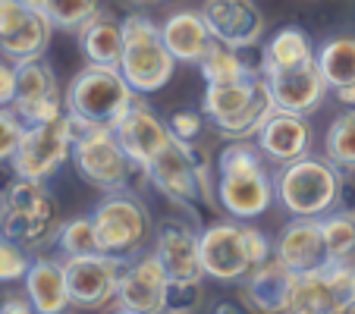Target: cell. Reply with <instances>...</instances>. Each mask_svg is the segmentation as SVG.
<instances>
[{
  "instance_id": "cell-25",
  "label": "cell",
  "mask_w": 355,
  "mask_h": 314,
  "mask_svg": "<svg viewBox=\"0 0 355 314\" xmlns=\"http://www.w3.org/2000/svg\"><path fill=\"white\" fill-rule=\"evenodd\" d=\"M161 35H164V44L170 47V54L176 57V63H192V67H198V60L205 57L211 41H214L205 13H195V10L170 13L161 22Z\"/></svg>"
},
{
  "instance_id": "cell-33",
  "label": "cell",
  "mask_w": 355,
  "mask_h": 314,
  "mask_svg": "<svg viewBox=\"0 0 355 314\" xmlns=\"http://www.w3.org/2000/svg\"><path fill=\"white\" fill-rule=\"evenodd\" d=\"M44 16L54 22V28H67L76 32L85 19L98 13V0H44Z\"/></svg>"
},
{
  "instance_id": "cell-40",
  "label": "cell",
  "mask_w": 355,
  "mask_h": 314,
  "mask_svg": "<svg viewBox=\"0 0 355 314\" xmlns=\"http://www.w3.org/2000/svg\"><path fill=\"white\" fill-rule=\"evenodd\" d=\"M336 314H355V295H352V299H346V302H343V305H340V311H336Z\"/></svg>"
},
{
  "instance_id": "cell-3",
  "label": "cell",
  "mask_w": 355,
  "mask_h": 314,
  "mask_svg": "<svg viewBox=\"0 0 355 314\" xmlns=\"http://www.w3.org/2000/svg\"><path fill=\"white\" fill-rule=\"evenodd\" d=\"M201 264L205 277L217 283H242L258 264L274 254V242L248 220H217L201 229Z\"/></svg>"
},
{
  "instance_id": "cell-17",
  "label": "cell",
  "mask_w": 355,
  "mask_h": 314,
  "mask_svg": "<svg viewBox=\"0 0 355 314\" xmlns=\"http://www.w3.org/2000/svg\"><path fill=\"white\" fill-rule=\"evenodd\" d=\"M201 233H195L189 223L167 220L157 229L155 252L164 261L170 274V289H198L205 280V264H201Z\"/></svg>"
},
{
  "instance_id": "cell-12",
  "label": "cell",
  "mask_w": 355,
  "mask_h": 314,
  "mask_svg": "<svg viewBox=\"0 0 355 314\" xmlns=\"http://www.w3.org/2000/svg\"><path fill=\"white\" fill-rule=\"evenodd\" d=\"M355 295V258H327L321 268L295 274L289 314H336Z\"/></svg>"
},
{
  "instance_id": "cell-39",
  "label": "cell",
  "mask_w": 355,
  "mask_h": 314,
  "mask_svg": "<svg viewBox=\"0 0 355 314\" xmlns=\"http://www.w3.org/2000/svg\"><path fill=\"white\" fill-rule=\"evenodd\" d=\"M336 101H340L343 107H355V85H343V88H334Z\"/></svg>"
},
{
  "instance_id": "cell-13",
  "label": "cell",
  "mask_w": 355,
  "mask_h": 314,
  "mask_svg": "<svg viewBox=\"0 0 355 314\" xmlns=\"http://www.w3.org/2000/svg\"><path fill=\"white\" fill-rule=\"evenodd\" d=\"M170 274L157 252H139L126 258L120 277V293H116V308L126 314H161L170 308Z\"/></svg>"
},
{
  "instance_id": "cell-10",
  "label": "cell",
  "mask_w": 355,
  "mask_h": 314,
  "mask_svg": "<svg viewBox=\"0 0 355 314\" xmlns=\"http://www.w3.org/2000/svg\"><path fill=\"white\" fill-rule=\"evenodd\" d=\"M92 220L101 252L120 254V258H132V254L145 252L148 236H151V217L132 192H126V189L107 192V198H101L98 207L92 211Z\"/></svg>"
},
{
  "instance_id": "cell-30",
  "label": "cell",
  "mask_w": 355,
  "mask_h": 314,
  "mask_svg": "<svg viewBox=\"0 0 355 314\" xmlns=\"http://www.w3.org/2000/svg\"><path fill=\"white\" fill-rule=\"evenodd\" d=\"M324 154H327L343 173H352L355 170V107L343 110V114L330 123L327 135H324Z\"/></svg>"
},
{
  "instance_id": "cell-7",
  "label": "cell",
  "mask_w": 355,
  "mask_h": 314,
  "mask_svg": "<svg viewBox=\"0 0 355 314\" xmlns=\"http://www.w3.org/2000/svg\"><path fill=\"white\" fill-rule=\"evenodd\" d=\"M120 73L135 88V94H151L170 82L176 69V57L164 44L161 26L141 13H132L123 19V54Z\"/></svg>"
},
{
  "instance_id": "cell-2",
  "label": "cell",
  "mask_w": 355,
  "mask_h": 314,
  "mask_svg": "<svg viewBox=\"0 0 355 314\" xmlns=\"http://www.w3.org/2000/svg\"><path fill=\"white\" fill-rule=\"evenodd\" d=\"M201 110L214 123V129L227 139H252L277 110L274 94L268 88L261 69L233 82H208Z\"/></svg>"
},
{
  "instance_id": "cell-42",
  "label": "cell",
  "mask_w": 355,
  "mask_h": 314,
  "mask_svg": "<svg viewBox=\"0 0 355 314\" xmlns=\"http://www.w3.org/2000/svg\"><path fill=\"white\" fill-rule=\"evenodd\" d=\"M145 3H161V0H145Z\"/></svg>"
},
{
  "instance_id": "cell-16",
  "label": "cell",
  "mask_w": 355,
  "mask_h": 314,
  "mask_svg": "<svg viewBox=\"0 0 355 314\" xmlns=\"http://www.w3.org/2000/svg\"><path fill=\"white\" fill-rule=\"evenodd\" d=\"M16 101L13 110L26 126L54 120L63 114V94L57 85V76L44 57H28V60H16Z\"/></svg>"
},
{
  "instance_id": "cell-31",
  "label": "cell",
  "mask_w": 355,
  "mask_h": 314,
  "mask_svg": "<svg viewBox=\"0 0 355 314\" xmlns=\"http://www.w3.org/2000/svg\"><path fill=\"white\" fill-rule=\"evenodd\" d=\"M321 236H324V248H327V258L346 261L355 258V214L349 211H330L321 217Z\"/></svg>"
},
{
  "instance_id": "cell-19",
  "label": "cell",
  "mask_w": 355,
  "mask_h": 314,
  "mask_svg": "<svg viewBox=\"0 0 355 314\" xmlns=\"http://www.w3.org/2000/svg\"><path fill=\"white\" fill-rule=\"evenodd\" d=\"M214 41L230 47H255L264 38V13L255 0H205L201 7Z\"/></svg>"
},
{
  "instance_id": "cell-18",
  "label": "cell",
  "mask_w": 355,
  "mask_h": 314,
  "mask_svg": "<svg viewBox=\"0 0 355 314\" xmlns=\"http://www.w3.org/2000/svg\"><path fill=\"white\" fill-rule=\"evenodd\" d=\"M114 132H116V139H120L123 151L129 154V161L139 170H145L148 164L170 145V139H173L167 120H161L157 110H151V104H145V101H139V98H135L132 107L116 120Z\"/></svg>"
},
{
  "instance_id": "cell-8",
  "label": "cell",
  "mask_w": 355,
  "mask_h": 314,
  "mask_svg": "<svg viewBox=\"0 0 355 314\" xmlns=\"http://www.w3.org/2000/svg\"><path fill=\"white\" fill-rule=\"evenodd\" d=\"M141 173L164 198L176 201V204H192L195 198L214 204L217 198V173L208 170L205 154H198L195 141H182L176 135Z\"/></svg>"
},
{
  "instance_id": "cell-43",
  "label": "cell",
  "mask_w": 355,
  "mask_h": 314,
  "mask_svg": "<svg viewBox=\"0 0 355 314\" xmlns=\"http://www.w3.org/2000/svg\"><path fill=\"white\" fill-rule=\"evenodd\" d=\"M0 198H3V192H0Z\"/></svg>"
},
{
  "instance_id": "cell-26",
  "label": "cell",
  "mask_w": 355,
  "mask_h": 314,
  "mask_svg": "<svg viewBox=\"0 0 355 314\" xmlns=\"http://www.w3.org/2000/svg\"><path fill=\"white\" fill-rule=\"evenodd\" d=\"M79 44L88 63H120L123 54V19H116L107 10H98L92 19H85L79 28Z\"/></svg>"
},
{
  "instance_id": "cell-21",
  "label": "cell",
  "mask_w": 355,
  "mask_h": 314,
  "mask_svg": "<svg viewBox=\"0 0 355 314\" xmlns=\"http://www.w3.org/2000/svg\"><path fill=\"white\" fill-rule=\"evenodd\" d=\"M264 79H268V88H270V94H274L277 110H289V114L311 116L324 101H327V91H330V85L324 82L318 63L268 73Z\"/></svg>"
},
{
  "instance_id": "cell-37",
  "label": "cell",
  "mask_w": 355,
  "mask_h": 314,
  "mask_svg": "<svg viewBox=\"0 0 355 314\" xmlns=\"http://www.w3.org/2000/svg\"><path fill=\"white\" fill-rule=\"evenodd\" d=\"M16 82H19V76H16V60L0 57V107H13Z\"/></svg>"
},
{
  "instance_id": "cell-35",
  "label": "cell",
  "mask_w": 355,
  "mask_h": 314,
  "mask_svg": "<svg viewBox=\"0 0 355 314\" xmlns=\"http://www.w3.org/2000/svg\"><path fill=\"white\" fill-rule=\"evenodd\" d=\"M22 132H26V123L19 120V114L13 107H0V164L16 154Z\"/></svg>"
},
{
  "instance_id": "cell-20",
  "label": "cell",
  "mask_w": 355,
  "mask_h": 314,
  "mask_svg": "<svg viewBox=\"0 0 355 314\" xmlns=\"http://www.w3.org/2000/svg\"><path fill=\"white\" fill-rule=\"evenodd\" d=\"M255 145L274 167L293 164L315 148V129H311L305 114H289V110H274L270 120L258 129Z\"/></svg>"
},
{
  "instance_id": "cell-9",
  "label": "cell",
  "mask_w": 355,
  "mask_h": 314,
  "mask_svg": "<svg viewBox=\"0 0 355 314\" xmlns=\"http://www.w3.org/2000/svg\"><path fill=\"white\" fill-rule=\"evenodd\" d=\"M73 164L85 182L101 192H120L129 186L135 167L129 154L123 151L114 126H85L76 129L73 141Z\"/></svg>"
},
{
  "instance_id": "cell-6",
  "label": "cell",
  "mask_w": 355,
  "mask_h": 314,
  "mask_svg": "<svg viewBox=\"0 0 355 314\" xmlns=\"http://www.w3.org/2000/svg\"><path fill=\"white\" fill-rule=\"evenodd\" d=\"M60 211L54 195L47 192L44 180L16 176L0 198V229L16 239L22 248H44L57 242L60 233Z\"/></svg>"
},
{
  "instance_id": "cell-11",
  "label": "cell",
  "mask_w": 355,
  "mask_h": 314,
  "mask_svg": "<svg viewBox=\"0 0 355 314\" xmlns=\"http://www.w3.org/2000/svg\"><path fill=\"white\" fill-rule=\"evenodd\" d=\"M73 141H76V126L69 120V114L63 110L54 120L26 126L19 148L10 157V167H13L16 176L47 182L54 173H60L63 164L73 161Z\"/></svg>"
},
{
  "instance_id": "cell-23",
  "label": "cell",
  "mask_w": 355,
  "mask_h": 314,
  "mask_svg": "<svg viewBox=\"0 0 355 314\" xmlns=\"http://www.w3.org/2000/svg\"><path fill=\"white\" fill-rule=\"evenodd\" d=\"M274 258H280L295 274L321 268L327 261V248H324V236H321V217H293L280 229V236H277Z\"/></svg>"
},
{
  "instance_id": "cell-38",
  "label": "cell",
  "mask_w": 355,
  "mask_h": 314,
  "mask_svg": "<svg viewBox=\"0 0 355 314\" xmlns=\"http://www.w3.org/2000/svg\"><path fill=\"white\" fill-rule=\"evenodd\" d=\"M0 311H3V314H28V311H35V308H32V302H28V295H26V299L10 295V299L0 305Z\"/></svg>"
},
{
  "instance_id": "cell-24",
  "label": "cell",
  "mask_w": 355,
  "mask_h": 314,
  "mask_svg": "<svg viewBox=\"0 0 355 314\" xmlns=\"http://www.w3.org/2000/svg\"><path fill=\"white\" fill-rule=\"evenodd\" d=\"M22 283H26V295L38 314H60L73 308L63 258H35Z\"/></svg>"
},
{
  "instance_id": "cell-28",
  "label": "cell",
  "mask_w": 355,
  "mask_h": 314,
  "mask_svg": "<svg viewBox=\"0 0 355 314\" xmlns=\"http://www.w3.org/2000/svg\"><path fill=\"white\" fill-rule=\"evenodd\" d=\"M315 63L321 69L324 82L334 88L343 85H355V38L352 35H340V38H330L318 47Z\"/></svg>"
},
{
  "instance_id": "cell-14",
  "label": "cell",
  "mask_w": 355,
  "mask_h": 314,
  "mask_svg": "<svg viewBox=\"0 0 355 314\" xmlns=\"http://www.w3.org/2000/svg\"><path fill=\"white\" fill-rule=\"evenodd\" d=\"M63 264H67L73 308H107L110 302H116L126 258L107 252H92L69 254V258H63Z\"/></svg>"
},
{
  "instance_id": "cell-36",
  "label": "cell",
  "mask_w": 355,
  "mask_h": 314,
  "mask_svg": "<svg viewBox=\"0 0 355 314\" xmlns=\"http://www.w3.org/2000/svg\"><path fill=\"white\" fill-rule=\"evenodd\" d=\"M205 110H176L173 116L167 120V126H170V132L176 135V139H182V141H195L201 135V129H205Z\"/></svg>"
},
{
  "instance_id": "cell-34",
  "label": "cell",
  "mask_w": 355,
  "mask_h": 314,
  "mask_svg": "<svg viewBox=\"0 0 355 314\" xmlns=\"http://www.w3.org/2000/svg\"><path fill=\"white\" fill-rule=\"evenodd\" d=\"M28 268H32L28 248H22L19 242L10 239V236L0 229V283H19V280H26Z\"/></svg>"
},
{
  "instance_id": "cell-41",
  "label": "cell",
  "mask_w": 355,
  "mask_h": 314,
  "mask_svg": "<svg viewBox=\"0 0 355 314\" xmlns=\"http://www.w3.org/2000/svg\"><path fill=\"white\" fill-rule=\"evenodd\" d=\"M22 3H28V7H38V10L44 7V0H22Z\"/></svg>"
},
{
  "instance_id": "cell-29",
  "label": "cell",
  "mask_w": 355,
  "mask_h": 314,
  "mask_svg": "<svg viewBox=\"0 0 355 314\" xmlns=\"http://www.w3.org/2000/svg\"><path fill=\"white\" fill-rule=\"evenodd\" d=\"M198 69L205 82H233L252 73V67L239 57V47H230L223 41H211V47L198 60Z\"/></svg>"
},
{
  "instance_id": "cell-27",
  "label": "cell",
  "mask_w": 355,
  "mask_h": 314,
  "mask_svg": "<svg viewBox=\"0 0 355 314\" xmlns=\"http://www.w3.org/2000/svg\"><path fill=\"white\" fill-rule=\"evenodd\" d=\"M318 47L311 44V38L302 28L289 26L280 28L274 38H268L261 51V73H280V69H293V67H305V63H315Z\"/></svg>"
},
{
  "instance_id": "cell-22",
  "label": "cell",
  "mask_w": 355,
  "mask_h": 314,
  "mask_svg": "<svg viewBox=\"0 0 355 314\" xmlns=\"http://www.w3.org/2000/svg\"><path fill=\"white\" fill-rule=\"evenodd\" d=\"M293 289H295V270L286 268L280 258L270 254L264 264H258V268L242 280V302H245V308L264 311V314L289 311Z\"/></svg>"
},
{
  "instance_id": "cell-1",
  "label": "cell",
  "mask_w": 355,
  "mask_h": 314,
  "mask_svg": "<svg viewBox=\"0 0 355 314\" xmlns=\"http://www.w3.org/2000/svg\"><path fill=\"white\" fill-rule=\"evenodd\" d=\"M261 148L233 139L217 157V204L236 220H258L277 198V176L270 173Z\"/></svg>"
},
{
  "instance_id": "cell-15",
  "label": "cell",
  "mask_w": 355,
  "mask_h": 314,
  "mask_svg": "<svg viewBox=\"0 0 355 314\" xmlns=\"http://www.w3.org/2000/svg\"><path fill=\"white\" fill-rule=\"evenodd\" d=\"M54 35V22L44 10L28 7L22 0H0V54L10 60L44 57Z\"/></svg>"
},
{
  "instance_id": "cell-32",
  "label": "cell",
  "mask_w": 355,
  "mask_h": 314,
  "mask_svg": "<svg viewBox=\"0 0 355 314\" xmlns=\"http://www.w3.org/2000/svg\"><path fill=\"white\" fill-rule=\"evenodd\" d=\"M57 248H60L63 258H69V254L101 252L92 214H79V217H69V220H63L60 223V233H57Z\"/></svg>"
},
{
  "instance_id": "cell-4",
  "label": "cell",
  "mask_w": 355,
  "mask_h": 314,
  "mask_svg": "<svg viewBox=\"0 0 355 314\" xmlns=\"http://www.w3.org/2000/svg\"><path fill=\"white\" fill-rule=\"evenodd\" d=\"M135 88L126 82L116 63H88L63 91V110L76 129L85 126H116L132 107Z\"/></svg>"
},
{
  "instance_id": "cell-5",
  "label": "cell",
  "mask_w": 355,
  "mask_h": 314,
  "mask_svg": "<svg viewBox=\"0 0 355 314\" xmlns=\"http://www.w3.org/2000/svg\"><path fill=\"white\" fill-rule=\"evenodd\" d=\"M277 201L293 217H324L343 201V170L327 154H305L277 170Z\"/></svg>"
}]
</instances>
